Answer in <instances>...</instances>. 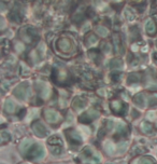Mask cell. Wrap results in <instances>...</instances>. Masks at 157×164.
<instances>
[{
    "instance_id": "cell-1",
    "label": "cell",
    "mask_w": 157,
    "mask_h": 164,
    "mask_svg": "<svg viewBox=\"0 0 157 164\" xmlns=\"http://www.w3.org/2000/svg\"><path fill=\"white\" fill-rule=\"evenodd\" d=\"M42 157H44V150L39 145L33 146L27 152V158H29V159H40Z\"/></svg>"
},
{
    "instance_id": "cell-2",
    "label": "cell",
    "mask_w": 157,
    "mask_h": 164,
    "mask_svg": "<svg viewBox=\"0 0 157 164\" xmlns=\"http://www.w3.org/2000/svg\"><path fill=\"white\" fill-rule=\"evenodd\" d=\"M98 115H99L98 111L95 110V109H90L87 112H85L84 115H82L81 117L78 118V120H80V122H82V123H90V122H92L94 119H96Z\"/></svg>"
},
{
    "instance_id": "cell-3",
    "label": "cell",
    "mask_w": 157,
    "mask_h": 164,
    "mask_svg": "<svg viewBox=\"0 0 157 164\" xmlns=\"http://www.w3.org/2000/svg\"><path fill=\"white\" fill-rule=\"evenodd\" d=\"M44 117H45L46 121H48V123H52V124L57 123V122L60 120L59 113L55 110H52V109H46V110H44Z\"/></svg>"
},
{
    "instance_id": "cell-4",
    "label": "cell",
    "mask_w": 157,
    "mask_h": 164,
    "mask_svg": "<svg viewBox=\"0 0 157 164\" xmlns=\"http://www.w3.org/2000/svg\"><path fill=\"white\" fill-rule=\"evenodd\" d=\"M35 35H37V31L33 28H24L21 31V37L23 38L24 41H26L27 43H30L33 41Z\"/></svg>"
},
{
    "instance_id": "cell-5",
    "label": "cell",
    "mask_w": 157,
    "mask_h": 164,
    "mask_svg": "<svg viewBox=\"0 0 157 164\" xmlns=\"http://www.w3.org/2000/svg\"><path fill=\"white\" fill-rule=\"evenodd\" d=\"M33 130L35 132V134L39 137H44L48 134V129L44 127V124H42L40 121H37L33 123Z\"/></svg>"
},
{
    "instance_id": "cell-6",
    "label": "cell",
    "mask_w": 157,
    "mask_h": 164,
    "mask_svg": "<svg viewBox=\"0 0 157 164\" xmlns=\"http://www.w3.org/2000/svg\"><path fill=\"white\" fill-rule=\"evenodd\" d=\"M57 45H58L59 50L63 53H69L72 49V43L69 39L67 38H63V39H59L58 42H57Z\"/></svg>"
},
{
    "instance_id": "cell-7",
    "label": "cell",
    "mask_w": 157,
    "mask_h": 164,
    "mask_svg": "<svg viewBox=\"0 0 157 164\" xmlns=\"http://www.w3.org/2000/svg\"><path fill=\"white\" fill-rule=\"evenodd\" d=\"M66 135H67L68 140H69L71 144H78V145L81 144V142H82L81 136L78 135L75 131H73V130L67 131V132H66Z\"/></svg>"
},
{
    "instance_id": "cell-8",
    "label": "cell",
    "mask_w": 157,
    "mask_h": 164,
    "mask_svg": "<svg viewBox=\"0 0 157 164\" xmlns=\"http://www.w3.org/2000/svg\"><path fill=\"white\" fill-rule=\"evenodd\" d=\"M111 108L114 113L120 115V113L124 112V110L126 109V106H125L124 103L121 102V100H113V102L111 103Z\"/></svg>"
},
{
    "instance_id": "cell-9",
    "label": "cell",
    "mask_w": 157,
    "mask_h": 164,
    "mask_svg": "<svg viewBox=\"0 0 157 164\" xmlns=\"http://www.w3.org/2000/svg\"><path fill=\"white\" fill-rule=\"evenodd\" d=\"M26 87H27L26 83L20 84L15 89V91H14V95H15L17 98H20V100H24V98H26V95H27Z\"/></svg>"
},
{
    "instance_id": "cell-10",
    "label": "cell",
    "mask_w": 157,
    "mask_h": 164,
    "mask_svg": "<svg viewBox=\"0 0 157 164\" xmlns=\"http://www.w3.org/2000/svg\"><path fill=\"white\" fill-rule=\"evenodd\" d=\"M86 100H84V98H81V97H76L75 100H73V104H72V106H73L74 109H82L84 108V107L86 106Z\"/></svg>"
},
{
    "instance_id": "cell-11",
    "label": "cell",
    "mask_w": 157,
    "mask_h": 164,
    "mask_svg": "<svg viewBox=\"0 0 157 164\" xmlns=\"http://www.w3.org/2000/svg\"><path fill=\"white\" fill-rule=\"evenodd\" d=\"M145 29H146V33H150V35H154L156 33L157 28H156V24H155L153 21H147L145 24Z\"/></svg>"
},
{
    "instance_id": "cell-12",
    "label": "cell",
    "mask_w": 157,
    "mask_h": 164,
    "mask_svg": "<svg viewBox=\"0 0 157 164\" xmlns=\"http://www.w3.org/2000/svg\"><path fill=\"white\" fill-rule=\"evenodd\" d=\"M29 147H33V143H31L29 139H24L22 143H21V145H20V147H18V148H20L21 152L24 153L25 151H28Z\"/></svg>"
},
{
    "instance_id": "cell-13",
    "label": "cell",
    "mask_w": 157,
    "mask_h": 164,
    "mask_svg": "<svg viewBox=\"0 0 157 164\" xmlns=\"http://www.w3.org/2000/svg\"><path fill=\"white\" fill-rule=\"evenodd\" d=\"M14 109H15V104H14L13 100H7V102H6V104H5V110L7 111V112L11 113L14 111Z\"/></svg>"
},
{
    "instance_id": "cell-14",
    "label": "cell",
    "mask_w": 157,
    "mask_h": 164,
    "mask_svg": "<svg viewBox=\"0 0 157 164\" xmlns=\"http://www.w3.org/2000/svg\"><path fill=\"white\" fill-rule=\"evenodd\" d=\"M48 145H50V146H58V147H60L61 145H63V142H61L60 138L57 137V136H53L52 138H50V139H48Z\"/></svg>"
},
{
    "instance_id": "cell-15",
    "label": "cell",
    "mask_w": 157,
    "mask_h": 164,
    "mask_svg": "<svg viewBox=\"0 0 157 164\" xmlns=\"http://www.w3.org/2000/svg\"><path fill=\"white\" fill-rule=\"evenodd\" d=\"M135 104L136 105H138L139 107H142V106H144V96H143V94H138V95H136L135 96Z\"/></svg>"
},
{
    "instance_id": "cell-16",
    "label": "cell",
    "mask_w": 157,
    "mask_h": 164,
    "mask_svg": "<svg viewBox=\"0 0 157 164\" xmlns=\"http://www.w3.org/2000/svg\"><path fill=\"white\" fill-rule=\"evenodd\" d=\"M140 129H141V131L143 133H151L153 130V125L150 124V123H146V122H143L141 127H140Z\"/></svg>"
},
{
    "instance_id": "cell-17",
    "label": "cell",
    "mask_w": 157,
    "mask_h": 164,
    "mask_svg": "<svg viewBox=\"0 0 157 164\" xmlns=\"http://www.w3.org/2000/svg\"><path fill=\"white\" fill-rule=\"evenodd\" d=\"M128 83H135V82H139L140 81V75L139 73H130L127 79Z\"/></svg>"
},
{
    "instance_id": "cell-18",
    "label": "cell",
    "mask_w": 157,
    "mask_h": 164,
    "mask_svg": "<svg viewBox=\"0 0 157 164\" xmlns=\"http://www.w3.org/2000/svg\"><path fill=\"white\" fill-rule=\"evenodd\" d=\"M97 42V37L95 35H93V33H90V35H88L87 39H86V43H87L88 45H93L94 43Z\"/></svg>"
},
{
    "instance_id": "cell-19",
    "label": "cell",
    "mask_w": 157,
    "mask_h": 164,
    "mask_svg": "<svg viewBox=\"0 0 157 164\" xmlns=\"http://www.w3.org/2000/svg\"><path fill=\"white\" fill-rule=\"evenodd\" d=\"M10 18H11L13 22H20L21 21L20 14H18V12H16V11L11 12V14H10Z\"/></svg>"
},
{
    "instance_id": "cell-20",
    "label": "cell",
    "mask_w": 157,
    "mask_h": 164,
    "mask_svg": "<svg viewBox=\"0 0 157 164\" xmlns=\"http://www.w3.org/2000/svg\"><path fill=\"white\" fill-rule=\"evenodd\" d=\"M105 150L107 151L108 153H113L114 151V146L112 145V143L110 142H107L105 144Z\"/></svg>"
},
{
    "instance_id": "cell-21",
    "label": "cell",
    "mask_w": 157,
    "mask_h": 164,
    "mask_svg": "<svg viewBox=\"0 0 157 164\" xmlns=\"http://www.w3.org/2000/svg\"><path fill=\"white\" fill-rule=\"evenodd\" d=\"M96 29H97V33L100 36H102V37H105L108 35V30L103 26H97Z\"/></svg>"
},
{
    "instance_id": "cell-22",
    "label": "cell",
    "mask_w": 157,
    "mask_h": 164,
    "mask_svg": "<svg viewBox=\"0 0 157 164\" xmlns=\"http://www.w3.org/2000/svg\"><path fill=\"white\" fill-rule=\"evenodd\" d=\"M111 67L113 68H117V67H122V61L118 60V58H115L111 62Z\"/></svg>"
},
{
    "instance_id": "cell-23",
    "label": "cell",
    "mask_w": 157,
    "mask_h": 164,
    "mask_svg": "<svg viewBox=\"0 0 157 164\" xmlns=\"http://www.w3.org/2000/svg\"><path fill=\"white\" fill-rule=\"evenodd\" d=\"M138 164H154V161L151 158H143V159L140 160Z\"/></svg>"
},
{
    "instance_id": "cell-24",
    "label": "cell",
    "mask_w": 157,
    "mask_h": 164,
    "mask_svg": "<svg viewBox=\"0 0 157 164\" xmlns=\"http://www.w3.org/2000/svg\"><path fill=\"white\" fill-rule=\"evenodd\" d=\"M148 105H150L151 107L157 106V96H156V95L151 96V98L148 100Z\"/></svg>"
},
{
    "instance_id": "cell-25",
    "label": "cell",
    "mask_w": 157,
    "mask_h": 164,
    "mask_svg": "<svg viewBox=\"0 0 157 164\" xmlns=\"http://www.w3.org/2000/svg\"><path fill=\"white\" fill-rule=\"evenodd\" d=\"M120 78H121V73L120 72H113L111 75V79H112V81H114V82H117Z\"/></svg>"
},
{
    "instance_id": "cell-26",
    "label": "cell",
    "mask_w": 157,
    "mask_h": 164,
    "mask_svg": "<svg viewBox=\"0 0 157 164\" xmlns=\"http://www.w3.org/2000/svg\"><path fill=\"white\" fill-rule=\"evenodd\" d=\"M51 150L54 154H59L60 153V147L58 146H51Z\"/></svg>"
},
{
    "instance_id": "cell-27",
    "label": "cell",
    "mask_w": 157,
    "mask_h": 164,
    "mask_svg": "<svg viewBox=\"0 0 157 164\" xmlns=\"http://www.w3.org/2000/svg\"><path fill=\"white\" fill-rule=\"evenodd\" d=\"M1 137H2V142H6V140L10 139V135L8 133H6V132H3V133L1 134Z\"/></svg>"
},
{
    "instance_id": "cell-28",
    "label": "cell",
    "mask_w": 157,
    "mask_h": 164,
    "mask_svg": "<svg viewBox=\"0 0 157 164\" xmlns=\"http://www.w3.org/2000/svg\"><path fill=\"white\" fill-rule=\"evenodd\" d=\"M126 18H129V20H132V18H135V15H133L132 12H131V11L127 10V11H126Z\"/></svg>"
},
{
    "instance_id": "cell-29",
    "label": "cell",
    "mask_w": 157,
    "mask_h": 164,
    "mask_svg": "<svg viewBox=\"0 0 157 164\" xmlns=\"http://www.w3.org/2000/svg\"><path fill=\"white\" fill-rule=\"evenodd\" d=\"M147 119L148 120H155V113L152 112V111L147 112Z\"/></svg>"
},
{
    "instance_id": "cell-30",
    "label": "cell",
    "mask_w": 157,
    "mask_h": 164,
    "mask_svg": "<svg viewBox=\"0 0 157 164\" xmlns=\"http://www.w3.org/2000/svg\"><path fill=\"white\" fill-rule=\"evenodd\" d=\"M21 164H30V163H21Z\"/></svg>"
}]
</instances>
